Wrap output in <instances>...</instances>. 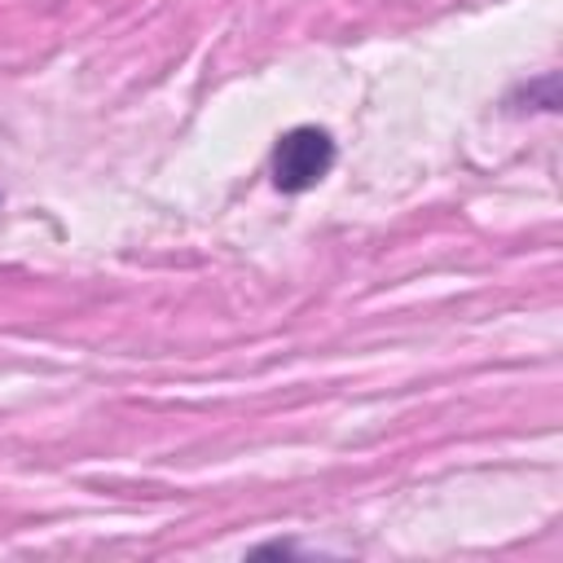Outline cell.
Masks as SVG:
<instances>
[{
  "instance_id": "1",
  "label": "cell",
  "mask_w": 563,
  "mask_h": 563,
  "mask_svg": "<svg viewBox=\"0 0 563 563\" xmlns=\"http://www.w3.org/2000/svg\"><path fill=\"white\" fill-rule=\"evenodd\" d=\"M334 136L317 123H299L290 132L277 136L273 145V158H268V172H273V185L282 194H308L312 185H321L334 167Z\"/></svg>"
}]
</instances>
